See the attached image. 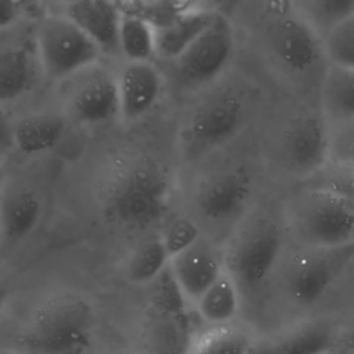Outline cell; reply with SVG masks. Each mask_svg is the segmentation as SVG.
Masks as SVG:
<instances>
[{"mask_svg":"<svg viewBox=\"0 0 354 354\" xmlns=\"http://www.w3.org/2000/svg\"><path fill=\"white\" fill-rule=\"evenodd\" d=\"M285 225L299 246L337 249L354 243V196L333 184L299 189L286 203Z\"/></svg>","mask_w":354,"mask_h":354,"instance_id":"cell-1","label":"cell"},{"mask_svg":"<svg viewBox=\"0 0 354 354\" xmlns=\"http://www.w3.org/2000/svg\"><path fill=\"white\" fill-rule=\"evenodd\" d=\"M105 214L127 230H145L169 210L170 184L155 163L134 160L115 169L101 192Z\"/></svg>","mask_w":354,"mask_h":354,"instance_id":"cell-2","label":"cell"},{"mask_svg":"<svg viewBox=\"0 0 354 354\" xmlns=\"http://www.w3.org/2000/svg\"><path fill=\"white\" fill-rule=\"evenodd\" d=\"M95 325L91 306L80 296L61 293L47 299L32 317L25 335L33 354H79Z\"/></svg>","mask_w":354,"mask_h":354,"instance_id":"cell-3","label":"cell"},{"mask_svg":"<svg viewBox=\"0 0 354 354\" xmlns=\"http://www.w3.org/2000/svg\"><path fill=\"white\" fill-rule=\"evenodd\" d=\"M283 249V231L271 216L249 217L225 253V270L241 295L257 293L278 268Z\"/></svg>","mask_w":354,"mask_h":354,"instance_id":"cell-4","label":"cell"},{"mask_svg":"<svg viewBox=\"0 0 354 354\" xmlns=\"http://www.w3.org/2000/svg\"><path fill=\"white\" fill-rule=\"evenodd\" d=\"M36 55L41 71L54 80L100 62L101 48L71 18L46 15L36 28Z\"/></svg>","mask_w":354,"mask_h":354,"instance_id":"cell-5","label":"cell"},{"mask_svg":"<svg viewBox=\"0 0 354 354\" xmlns=\"http://www.w3.org/2000/svg\"><path fill=\"white\" fill-rule=\"evenodd\" d=\"M353 257L354 243L337 249L300 246L281 272V288L286 300L299 308L317 304Z\"/></svg>","mask_w":354,"mask_h":354,"instance_id":"cell-6","label":"cell"},{"mask_svg":"<svg viewBox=\"0 0 354 354\" xmlns=\"http://www.w3.org/2000/svg\"><path fill=\"white\" fill-rule=\"evenodd\" d=\"M246 113V100L238 90L223 88L212 93L195 106L188 119V147L194 152H205L223 145L241 130Z\"/></svg>","mask_w":354,"mask_h":354,"instance_id":"cell-7","label":"cell"},{"mask_svg":"<svg viewBox=\"0 0 354 354\" xmlns=\"http://www.w3.org/2000/svg\"><path fill=\"white\" fill-rule=\"evenodd\" d=\"M234 30L223 12L216 14L209 26L176 59L177 80L188 88L212 83L230 64L234 54Z\"/></svg>","mask_w":354,"mask_h":354,"instance_id":"cell-8","label":"cell"},{"mask_svg":"<svg viewBox=\"0 0 354 354\" xmlns=\"http://www.w3.org/2000/svg\"><path fill=\"white\" fill-rule=\"evenodd\" d=\"M62 82L66 108L79 123L97 126L120 116L118 77L100 62Z\"/></svg>","mask_w":354,"mask_h":354,"instance_id":"cell-9","label":"cell"},{"mask_svg":"<svg viewBox=\"0 0 354 354\" xmlns=\"http://www.w3.org/2000/svg\"><path fill=\"white\" fill-rule=\"evenodd\" d=\"M156 281L147 335L149 354H187L195 337L185 308L187 297L178 289L169 268Z\"/></svg>","mask_w":354,"mask_h":354,"instance_id":"cell-10","label":"cell"},{"mask_svg":"<svg viewBox=\"0 0 354 354\" xmlns=\"http://www.w3.org/2000/svg\"><path fill=\"white\" fill-rule=\"evenodd\" d=\"M315 29L310 22L290 12H278L268 19L264 29L267 48L272 58L290 73L311 69L322 51Z\"/></svg>","mask_w":354,"mask_h":354,"instance_id":"cell-11","label":"cell"},{"mask_svg":"<svg viewBox=\"0 0 354 354\" xmlns=\"http://www.w3.org/2000/svg\"><path fill=\"white\" fill-rule=\"evenodd\" d=\"M330 133L326 123L315 115L293 116L279 136V152L283 163L296 174L308 176L328 165Z\"/></svg>","mask_w":354,"mask_h":354,"instance_id":"cell-12","label":"cell"},{"mask_svg":"<svg viewBox=\"0 0 354 354\" xmlns=\"http://www.w3.org/2000/svg\"><path fill=\"white\" fill-rule=\"evenodd\" d=\"M250 196V176L242 169H234L205 180L196 191L195 206L207 223L225 225L245 214Z\"/></svg>","mask_w":354,"mask_h":354,"instance_id":"cell-13","label":"cell"},{"mask_svg":"<svg viewBox=\"0 0 354 354\" xmlns=\"http://www.w3.org/2000/svg\"><path fill=\"white\" fill-rule=\"evenodd\" d=\"M167 268L181 293L194 303L225 271V253L201 236L171 256Z\"/></svg>","mask_w":354,"mask_h":354,"instance_id":"cell-14","label":"cell"},{"mask_svg":"<svg viewBox=\"0 0 354 354\" xmlns=\"http://www.w3.org/2000/svg\"><path fill=\"white\" fill-rule=\"evenodd\" d=\"M116 77L122 119L137 120L158 102L163 80L152 61H126Z\"/></svg>","mask_w":354,"mask_h":354,"instance_id":"cell-15","label":"cell"},{"mask_svg":"<svg viewBox=\"0 0 354 354\" xmlns=\"http://www.w3.org/2000/svg\"><path fill=\"white\" fill-rule=\"evenodd\" d=\"M43 214L40 195L28 187H6L0 195L1 245L17 246L37 227Z\"/></svg>","mask_w":354,"mask_h":354,"instance_id":"cell-16","label":"cell"},{"mask_svg":"<svg viewBox=\"0 0 354 354\" xmlns=\"http://www.w3.org/2000/svg\"><path fill=\"white\" fill-rule=\"evenodd\" d=\"M123 11L116 0H71L65 15L71 18L102 54L119 53V25Z\"/></svg>","mask_w":354,"mask_h":354,"instance_id":"cell-17","label":"cell"},{"mask_svg":"<svg viewBox=\"0 0 354 354\" xmlns=\"http://www.w3.org/2000/svg\"><path fill=\"white\" fill-rule=\"evenodd\" d=\"M333 342L330 325L324 321H308L266 339L253 340L249 354H325Z\"/></svg>","mask_w":354,"mask_h":354,"instance_id":"cell-18","label":"cell"},{"mask_svg":"<svg viewBox=\"0 0 354 354\" xmlns=\"http://www.w3.org/2000/svg\"><path fill=\"white\" fill-rule=\"evenodd\" d=\"M216 14L217 11L210 8H194L155 26L156 57L176 61L209 26Z\"/></svg>","mask_w":354,"mask_h":354,"instance_id":"cell-19","label":"cell"},{"mask_svg":"<svg viewBox=\"0 0 354 354\" xmlns=\"http://www.w3.org/2000/svg\"><path fill=\"white\" fill-rule=\"evenodd\" d=\"M65 118L55 112H36L15 122L14 148L33 156L51 151L64 137Z\"/></svg>","mask_w":354,"mask_h":354,"instance_id":"cell-20","label":"cell"},{"mask_svg":"<svg viewBox=\"0 0 354 354\" xmlns=\"http://www.w3.org/2000/svg\"><path fill=\"white\" fill-rule=\"evenodd\" d=\"M37 66V55L25 47L0 50V105L22 98L35 87Z\"/></svg>","mask_w":354,"mask_h":354,"instance_id":"cell-21","label":"cell"},{"mask_svg":"<svg viewBox=\"0 0 354 354\" xmlns=\"http://www.w3.org/2000/svg\"><path fill=\"white\" fill-rule=\"evenodd\" d=\"M324 116L339 126L354 123V69L329 64L319 91Z\"/></svg>","mask_w":354,"mask_h":354,"instance_id":"cell-22","label":"cell"},{"mask_svg":"<svg viewBox=\"0 0 354 354\" xmlns=\"http://www.w3.org/2000/svg\"><path fill=\"white\" fill-rule=\"evenodd\" d=\"M242 295L225 270L195 301V310L209 326L231 325L239 314Z\"/></svg>","mask_w":354,"mask_h":354,"instance_id":"cell-23","label":"cell"},{"mask_svg":"<svg viewBox=\"0 0 354 354\" xmlns=\"http://www.w3.org/2000/svg\"><path fill=\"white\" fill-rule=\"evenodd\" d=\"M118 43L126 61H152L156 57L155 26L141 14H122Z\"/></svg>","mask_w":354,"mask_h":354,"instance_id":"cell-24","label":"cell"},{"mask_svg":"<svg viewBox=\"0 0 354 354\" xmlns=\"http://www.w3.org/2000/svg\"><path fill=\"white\" fill-rule=\"evenodd\" d=\"M170 253L162 236L151 238L131 253L126 264L127 279L137 285L155 282L169 267Z\"/></svg>","mask_w":354,"mask_h":354,"instance_id":"cell-25","label":"cell"},{"mask_svg":"<svg viewBox=\"0 0 354 354\" xmlns=\"http://www.w3.org/2000/svg\"><path fill=\"white\" fill-rule=\"evenodd\" d=\"M253 337L236 326H210L195 336L187 354H249Z\"/></svg>","mask_w":354,"mask_h":354,"instance_id":"cell-26","label":"cell"},{"mask_svg":"<svg viewBox=\"0 0 354 354\" xmlns=\"http://www.w3.org/2000/svg\"><path fill=\"white\" fill-rule=\"evenodd\" d=\"M322 53L329 64L354 69V14L325 32L322 36Z\"/></svg>","mask_w":354,"mask_h":354,"instance_id":"cell-27","label":"cell"},{"mask_svg":"<svg viewBox=\"0 0 354 354\" xmlns=\"http://www.w3.org/2000/svg\"><path fill=\"white\" fill-rule=\"evenodd\" d=\"M310 24L315 32H325L354 14V0H308Z\"/></svg>","mask_w":354,"mask_h":354,"instance_id":"cell-28","label":"cell"},{"mask_svg":"<svg viewBox=\"0 0 354 354\" xmlns=\"http://www.w3.org/2000/svg\"><path fill=\"white\" fill-rule=\"evenodd\" d=\"M160 236L171 257L201 238V232L192 220L180 217L173 220Z\"/></svg>","mask_w":354,"mask_h":354,"instance_id":"cell-29","label":"cell"},{"mask_svg":"<svg viewBox=\"0 0 354 354\" xmlns=\"http://www.w3.org/2000/svg\"><path fill=\"white\" fill-rule=\"evenodd\" d=\"M198 0H144L148 14L142 15L149 19L153 26H158L174 15L191 11L196 7Z\"/></svg>","mask_w":354,"mask_h":354,"instance_id":"cell-30","label":"cell"},{"mask_svg":"<svg viewBox=\"0 0 354 354\" xmlns=\"http://www.w3.org/2000/svg\"><path fill=\"white\" fill-rule=\"evenodd\" d=\"M14 126L15 122L0 105V158L14 148Z\"/></svg>","mask_w":354,"mask_h":354,"instance_id":"cell-31","label":"cell"},{"mask_svg":"<svg viewBox=\"0 0 354 354\" xmlns=\"http://www.w3.org/2000/svg\"><path fill=\"white\" fill-rule=\"evenodd\" d=\"M21 15L19 0H0V30L11 26Z\"/></svg>","mask_w":354,"mask_h":354,"instance_id":"cell-32","label":"cell"},{"mask_svg":"<svg viewBox=\"0 0 354 354\" xmlns=\"http://www.w3.org/2000/svg\"><path fill=\"white\" fill-rule=\"evenodd\" d=\"M209 4L213 6V10H221V8H228L232 7L235 3H238L239 0H206Z\"/></svg>","mask_w":354,"mask_h":354,"instance_id":"cell-33","label":"cell"},{"mask_svg":"<svg viewBox=\"0 0 354 354\" xmlns=\"http://www.w3.org/2000/svg\"><path fill=\"white\" fill-rule=\"evenodd\" d=\"M6 187H7V173H6L4 167H3V165L0 163V195L4 191Z\"/></svg>","mask_w":354,"mask_h":354,"instance_id":"cell-34","label":"cell"},{"mask_svg":"<svg viewBox=\"0 0 354 354\" xmlns=\"http://www.w3.org/2000/svg\"><path fill=\"white\" fill-rule=\"evenodd\" d=\"M6 301H7V290L3 286H0V311L4 307Z\"/></svg>","mask_w":354,"mask_h":354,"instance_id":"cell-35","label":"cell"},{"mask_svg":"<svg viewBox=\"0 0 354 354\" xmlns=\"http://www.w3.org/2000/svg\"><path fill=\"white\" fill-rule=\"evenodd\" d=\"M0 354H24L15 350H10V348H0Z\"/></svg>","mask_w":354,"mask_h":354,"instance_id":"cell-36","label":"cell"},{"mask_svg":"<svg viewBox=\"0 0 354 354\" xmlns=\"http://www.w3.org/2000/svg\"><path fill=\"white\" fill-rule=\"evenodd\" d=\"M0 246H1V232H0Z\"/></svg>","mask_w":354,"mask_h":354,"instance_id":"cell-37","label":"cell"},{"mask_svg":"<svg viewBox=\"0 0 354 354\" xmlns=\"http://www.w3.org/2000/svg\"><path fill=\"white\" fill-rule=\"evenodd\" d=\"M137 1H138V3H142V1H144V0H137Z\"/></svg>","mask_w":354,"mask_h":354,"instance_id":"cell-38","label":"cell"}]
</instances>
